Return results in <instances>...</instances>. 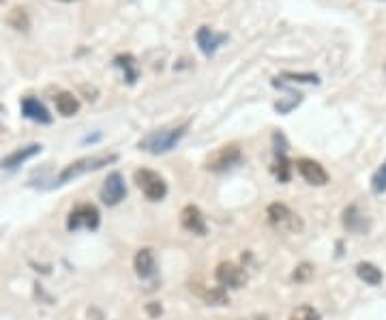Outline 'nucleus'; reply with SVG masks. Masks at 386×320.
I'll return each instance as SVG.
<instances>
[{
    "instance_id": "f257e3e1",
    "label": "nucleus",
    "mask_w": 386,
    "mask_h": 320,
    "mask_svg": "<svg viewBox=\"0 0 386 320\" xmlns=\"http://www.w3.org/2000/svg\"><path fill=\"white\" fill-rule=\"evenodd\" d=\"M118 159L116 153H95V155H88V157H82V159H76L69 166L62 168V172L58 174V179L54 181L56 187L64 185V183H71L78 176H84L88 172H97L101 170L103 166H110Z\"/></svg>"
},
{
    "instance_id": "f03ea898",
    "label": "nucleus",
    "mask_w": 386,
    "mask_h": 320,
    "mask_svg": "<svg viewBox=\"0 0 386 320\" xmlns=\"http://www.w3.org/2000/svg\"><path fill=\"white\" fill-rule=\"evenodd\" d=\"M189 129V123L185 125H179V127H172V129H159V131H151L149 135H144L139 140V149L151 153V155H163L167 151H172L174 147L179 145V142L185 138Z\"/></svg>"
},
{
    "instance_id": "7ed1b4c3",
    "label": "nucleus",
    "mask_w": 386,
    "mask_h": 320,
    "mask_svg": "<svg viewBox=\"0 0 386 320\" xmlns=\"http://www.w3.org/2000/svg\"><path fill=\"white\" fill-rule=\"evenodd\" d=\"M133 179H135L137 187L142 189V194H144L151 202H159V200L165 198V194H167V183L163 181V176L157 174L155 170L139 168V170H135Z\"/></svg>"
},
{
    "instance_id": "20e7f679",
    "label": "nucleus",
    "mask_w": 386,
    "mask_h": 320,
    "mask_svg": "<svg viewBox=\"0 0 386 320\" xmlns=\"http://www.w3.org/2000/svg\"><path fill=\"white\" fill-rule=\"evenodd\" d=\"M266 215H268L270 226L277 228V230H282V232H301L303 230L301 218L296 215V213L290 206H286L282 202L270 204L268 211H266Z\"/></svg>"
},
{
    "instance_id": "39448f33",
    "label": "nucleus",
    "mask_w": 386,
    "mask_h": 320,
    "mask_svg": "<svg viewBox=\"0 0 386 320\" xmlns=\"http://www.w3.org/2000/svg\"><path fill=\"white\" fill-rule=\"evenodd\" d=\"M99 211L97 206L92 204H78L76 208H71L67 218V228L71 232H78V230H97L99 228Z\"/></svg>"
},
{
    "instance_id": "423d86ee",
    "label": "nucleus",
    "mask_w": 386,
    "mask_h": 320,
    "mask_svg": "<svg viewBox=\"0 0 386 320\" xmlns=\"http://www.w3.org/2000/svg\"><path fill=\"white\" fill-rule=\"evenodd\" d=\"M242 161V153L236 145L230 147H221L217 149L213 155H208V159L204 161V168L210 172H226L232 170L234 166H238Z\"/></svg>"
},
{
    "instance_id": "0eeeda50",
    "label": "nucleus",
    "mask_w": 386,
    "mask_h": 320,
    "mask_svg": "<svg viewBox=\"0 0 386 320\" xmlns=\"http://www.w3.org/2000/svg\"><path fill=\"white\" fill-rule=\"evenodd\" d=\"M228 41V34L226 32H217L210 26H200L198 32H195V44L200 48V52L204 56H215V52Z\"/></svg>"
},
{
    "instance_id": "6e6552de",
    "label": "nucleus",
    "mask_w": 386,
    "mask_h": 320,
    "mask_svg": "<svg viewBox=\"0 0 386 320\" xmlns=\"http://www.w3.org/2000/svg\"><path fill=\"white\" fill-rule=\"evenodd\" d=\"M296 170L309 185H315V187H324L331 179L329 172L324 170V166L315 159H309V157H301L296 161Z\"/></svg>"
},
{
    "instance_id": "1a4fd4ad",
    "label": "nucleus",
    "mask_w": 386,
    "mask_h": 320,
    "mask_svg": "<svg viewBox=\"0 0 386 320\" xmlns=\"http://www.w3.org/2000/svg\"><path fill=\"white\" fill-rule=\"evenodd\" d=\"M127 196V185H125V179L120 172H112L108 174V179L103 181V187H101V200L103 204L108 206H116L125 200Z\"/></svg>"
},
{
    "instance_id": "9d476101",
    "label": "nucleus",
    "mask_w": 386,
    "mask_h": 320,
    "mask_svg": "<svg viewBox=\"0 0 386 320\" xmlns=\"http://www.w3.org/2000/svg\"><path fill=\"white\" fill-rule=\"evenodd\" d=\"M275 176L282 183L290 181V159H288V145H286V138L284 133H275Z\"/></svg>"
},
{
    "instance_id": "9b49d317",
    "label": "nucleus",
    "mask_w": 386,
    "mask_h": 320,
    "mask_svg": "<svg viewBox=\"0 0 386 320\" xmlns=\"http://www.w3.org/2000/svg\"><path fill=\"white\" fill-rule=\"evenodd\" d=\"M215 277L221 284V288H242L244 281H247V275H244V271L238 265H234V262H221L217 267Z\"/></svg>"
},
{
    "instance_id": "f8f14e48",
    "label": "nucleus",
    "mask_w": 386,
    "mask_h": 320,
    "mask_svg": "<svg viewBox=\"0 0 386 320\" xmlns=\"http://www.w3.org/2000/svg\"><path fill=\"white\" fill-rule=\"evenodd\" d=\"M341 224L347 232H352V234H365L369 230V220L365 213L357 206V204H350L345 211H343V215H341Z\"/></svg>"
},
{
    "instance_id": "ddd939ff",
    "label": "nucleus",
    "mask_w": 386,
    "mask_h": 320,
    "mask_svg": "<svg viewBox=\"0 0 386 320\" xmlns=\"http://www.w3.org/2000/svg\"><path fill=\"white\" fill-rule=\"evenodd\" d=\"M181 224L187 232L191 234H198V236H204L208 232V226H206V220L202 215V211L193 204H187L181 213Z\"/></svg>"
},
{
    "instance_id": "4468645a",
    "label": "nucleus",
    "mask_w": 386,
    "mask_h": 320,
    "mask_svg": "<svg viewBox=\"0 0 386 320\" xmlns=\"http://www.w3.org/2000/svg\"><path fill=\"white\" fill-rule=\"evenodd\" d=\"M41 145H26V147H20L15 149L13 153H9L3 161H0V168L3 170H18L22 164H26L28 159L37 157L41 153Z\"/></svg>"
},
{
    "instance_id": "2eb2a0df",
    "label": "nucleus",
    "mask_w": 386,
    "mask_h": 320,
    "mask_svg": "<svg viewBox=\"0 0 386 320\" xmlns=\"http://www.w3.org/2000/svg\"><path fill=\"white\" fill-rule=\"evenodd\" d=\"M22 114L28 119V121H34V123H41V125H50L52 123V114L46 105L34 99V97H24L22 99Z\"/></svg>"
},
{
    "instance_id": "dca6fc26",
    "label": "nucleus",
    "mask_w": 386,
    "mask_h": 320,
    "mask_svg": "<svg viewBox=\"0 0 386 320\" xmlns=\"http://www.w3.org/2000/svg\"><path fill=\"white\" fill-rule=\"evenodd\" d=\"M133 267H135V273L142 277V279H151L155 273H157V262H155V254L149 247L144 250H139L135 254V260H133Z\"/></svg>"
},
{
    "instance_id": "f3484780",
    "label": "nucleus",
    "mask_w": 386,
    "mask_h": 320,
    "mask_svg": "<svg viewBox=\"0 0 386 320\" xmlns=\"http://www.w3.org/2000/svg\"><path fill=\"white\" fill-rule=\"evenodd\" d=\"M54 103H56V110L60 116L69 119V116H76L80 112V99L74 95V93H69V91H62L54 97Z\"/></svg>"
},
{
    "instance_id": "a211bd4d",
    "label": "nucleus",
    "mask_w": 386,
    "mask_h": 320,
    "mask_svg": "<svg viewBox=\"0 0 386 320\" xmlns=\"http://www.w3.org/2000/svg\"><path fill=\"white\" fill-rule=\"evenodd\" d=\"M114 65L123 71L127 84H135L137 82V78H139V67H137V60H135L133 54H118L114 58Z\"/></svg>"
},
{
    "instance_id": "6ab92c4d",
    "label": "nucleus",
    "mask_w": 386,
    "mask_h": 320,
    "mask_svg": "<svg viewBox=\"0 0 386 320\" xmlns=\"http://www.w3.org/2000/svg\"><path fill=\"white\" fill-rule=\"evenodd\" d=\"M357 275L365 284H369V286H380V284H382V271L375 265H371V262H359L357 265Z\"/></svg>"
},
{
    "instance_id": "aec40b11",
    "label": "nucleus",
    "mask_w": 386,
    "mask_h": 320,
    "mask_svg": "<svg viewBox=\"0 0 386 320\" xmlns=\"http://www.w3.org/2000/svg\"><path fill=\"white\" fill-rule=\"evenodd\" d=\"M288 320H320V312L311 305H298Z\"/></svg>"
},
{
    "instance_id": "412c9836",
    "label": "nucleus",
    "mask_w": 386,
    "mask_h": 320,
    "mask_svg": "<svg viewBox=\"0 0 386 320\" xmlns=\"http://www.w3.org/2000/svg\"><path fill=\"white\" fill-rule=\"evenodd\" d=\"M371 192L373 194H384L386 192V161L371 176Z\"/></svg>"
},
{
    "instance_id": "4be33fe9",
    "label": "nucleus",
    "mask_w": 386,
    "mask_h": 320,
    "mask_svg": "<svg viewBox=\"0 0 386 320\" xmlns=\"http://www.w3.org/2000/svg\"><path fill=\"white\" fill-rule=\"evenodd\" d=\"M301 101H303V95H301V93H290L286 99H282V101H279V103L275 105V110L282 112V114H288L290 110L296 108V105H298Z\"/></svg>"
},
{
    "instance_id": "5701e85b",
    "label": "nucleus",
    "mask_w": 386,
    "mask_h": 320,
    "mask_svg": "<svg viewBox=\"0 0 386 320\" xmlns=\"http://www.w3.org/2000/svg\"><path fill=\"white\" fill-rule=\"evenodd\" d=\"M7 22L15 28V30H28V26H30V20H28V15H26V11L24 9H13L11 13H9V18H7Z\"/></svg>"
},
{
    "instance_id": "b1692460",
    "label": "nucleus",
    "mask_w": 386,
    "mask_h": 320,
    "mask_svg": "<svg viewBox=\"0 0 386 320\" xmlns=\"http://www.w3.org/2000/svg\"><path fill=\"white\" fill-rule=\"evenodd\" d=\"M282 80L288 82H307V84H320V78L315 74H292V71H286L282 74Z\"/></svg>"
},
{
    "instance_id": "393cba45",
    "label": "nucleus",
    "mask_w": 386,
    "mask_h": 320,
    "mask_svg": "<svg viewBox=\"0 0 386 320\" xmlns=\"http://www.w3.org/2000/svg\"><path fill=\"white\" fill-rule=\"evenodd\" d=\"M311 275H313V267H311V265H307V262H303V265H301V267H296V271L292 273V279H294L296 284H303V281H307Z\"/></svg>"
},
{
    "instance_id": "a878e982",
    "label": "nucleus",
    "mask_w": 386,
    "mask_h": 320,
    "mask_svg": "<svg viewBox=\"0 0 386 320\" xmlns=\"http://www.w3.org/2000/svg\"><path fill=\"white\" fill-rule=\"evenodd\" d=\"M204 297H206V301H208V303H217V305L226 303V299H228L221 286H219V288H213V291H210V293H206Z\"/></svg>"
},
{
    "instance_id": "bb28decb",
    "label": "nucleus",
    "mask_w": 386,
    "mask_h": 320,
    "mask_svg": "<svg viewBox=\"0 0 386 320\" xmlns=\"http://www.w3.org/2000/svg\"><path fill=\"white\" fill-rule=\"evenodd\" d=\"M58 3H78V0H58Z\"/></svg>"
}]
</instances>
